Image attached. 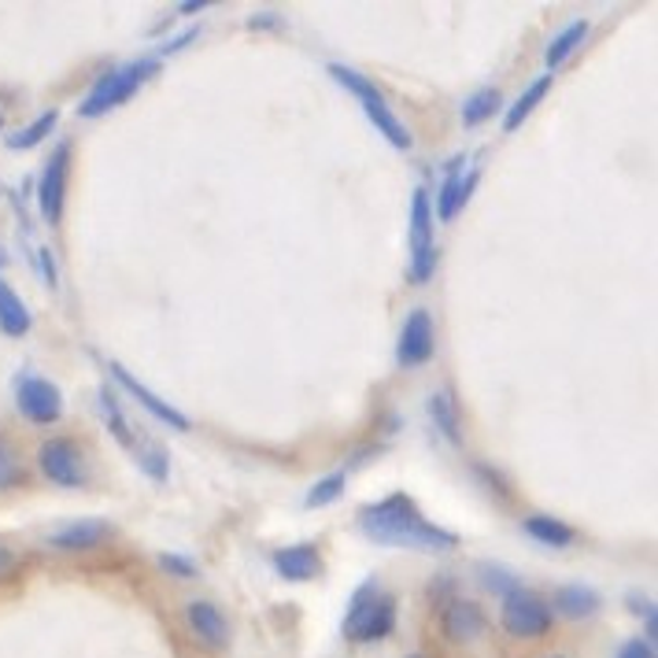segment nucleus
<instances>
[{
    "label": "nucleus",
    "instance_id": "nucleus-1",
    "mask_svg": "<svg viewBox=\"0 0 658 658\" xmlns=\"http://www.w3.org/2000/svg\"><path fill=\"white\" fill-rule=\"evenodd\" d=\"M360 529L374 544L385 548H415V551H451L459 548V537L451 529L426 522L418 503L407 492H392L381 503H370L360 511Z\"/></svg>",
    "mask_w": 658,
    "mask_h": 658
},
{
    "label": "nucleus",
    "instance_id": "nucleus-2",
    "mask_svg": "<svg viewBox=\"0 0 658 658\" xmlns=\"http://www.w3.org/2000/svg\"><path fill=\"white\" fill-rule=\"evenodd\" d=\"M397 629V596L385 592L378 581H366L352 592L341 633L352 644H378L385 636H392Z\"/></svg>",
    "mask_w": 658,
    "mask_h": 658
},
{
    "label": "nucleus",
    "instance_id": "nucleus-3",
    "mask_svg": "<svg viewBox=\"0 0 658 658\" xmlns=\"http://www.w3.org/2000/svg\"><path fill=\"white\" fill-rule=\"evenodd\" d=\"M156 71H159L156 56H145V60H134V63H122V68L105 71L97 82H93V89L86 93V97H82L78 115L82 119H100V115H108V111L122 108Z\"/></svg>",
    "mask_w": 658,
    "mask_h": 658
},
{
    "label": "nucleus",
    "instance_id": "nucleus-4",
    "mask_svg": "<svg viewBox=\"0 0 658 658\" xmlns=\"http://www.w3.org/2000/svg\"><path fill=\"white\" fill-rule=\"evenodd\" d=\"M329 78L341 82V86L352 93L355 100H360L363 111H366V119H370L374 126H378V134L389 141L392 148L407 153V148L415 145V141H411V134H407V126H403L400 115L389 108V100H385V93L374 86L370 78H363V74L355 71V68H348V63H329Z\"/></svg>",
    "mask_w": 658,
    "mask_h": 658
},
{
    "label": "nucleus",
    "instance_id": "nucleus-5",
    "mask_svg": "<svg viewBox=\"0 0 658 658\" xmlns=\"http://www.w3.org/2000/svg\"><path fill=\"white\" fill-rule=\"evenodd\" d=\"M407 252H411V281L426 285L437 275V237H434V204L426 190L411 196V222H407Z\"/></svg>",
    "mask_w": 658,
    "mask_h": 658
},
{
    "label": "nucleus",
    "instance_id": "nucleus-6",
    "mask_svg": "<svg viewBox=\"0 0 658 658\" xmlns=\"http://www.w3.org/2000/svg\"><path fill=\"white\" fill-rule=\"evenodd\" d=\"M500 625L507 636H514V641H540V636L551 633L555 614H551L548 599H540L537 592L514 588L511 596H503Z\"/></svg>",
    "mask_w": 658,
    "mask_h": 658
},
{
    "label": "nucleus",
    "instance_id": "nucleus-7",
    "mask_svg": "<svg viewBox=\"0 0 658 658\" xmlns=\"http://www.w3.org/2000/svg\"><path fill=\"white\" fill-rule=\"evenodd\" d=\"M37 466H41V474L60 488H82L89 482L86 451L74 444L71 437L45 440L41 451H37Z\"/></svg>",
    "mask_w": 658,
    "mask_h": 658
},
{
    "label": "nucleus",
    "instance_id": "nucleus-8",
    "mask_svg": "<svg viewBox=\"0 0 658 658\" xmlns=\"http://www.w3.org/2000/svg\"><path fill=\"white\" fill-rule=\"evenodd\" d=\"M15 407L19 415L34 422V426H52V422L63 418V392L56 389L52 381L26 374V378H19L15 385Z\"/></svg>",
    "mask_w": 658,
    "mask_h": 658
},
{
    "label": "nucleus",
    "instance_id": "nucleus-9",
    "mask_svg": "<svg viewBox=\"0 0 658 658\" xmlns=\"http://www.w3.org/2000/svg\"><path fill=\"white\" fill-rule=\"evenodd\" d=\"M68 174H71V145L60 141L56 153L49 156L41 171V182H37V208H41V219L56 226L63 219V200H68Z\"/></svg>",
    "mask_w": 658,
    "mask_h": 658
},
{
    "label": "nucleus",
    "instance_id": "nucleus-10",
    "mask_svg": "<svg viewBox=\"0 0 658 658\" xmlns=\"http://www.w3.org/2000/svg\"><path fill=\"white\" fill-rule=\"evenodd\" d=\"M437 352V329L434 318H429L426 307H415L407 315V322L400 329V344H397V363L403 370H415V366H426Z\"/></svg>",
    "mask_w": 658,
    "mask_h": 658
},
{
    "label": "nucleus",
    "instance_id": "nucleus-11",
    "mask_svg": "<svg viewBox=\"0 0 658 658\" xmlns=\"http://www.w3.org/2000/svg\"><path fill=\"white\" fill-rule=\"evenodd\" d=\"M477 182H482V171H477V167H466L463 156L451 159L444 182H440V190H437V219L455 222L459 211H463L470 204V196H474Z\"/></svg>",
    "mask_w": 658,
    "mask_h": 658
},
{
    "label": "nucleus",
    "instance_id": "nucleus-12",
    "mask_svg": "<svg viewBox=\"0 0 658 658\" xmlns=\"http://www.w3.org/2000/svg\"><path fill=\"white\" fill-rule=\"evenodd\" d=\"M108 370H111V378H115V381L122 385V389H126L130 397H134V400L141 403V407H145L156 422H163V426H171L174 434H190V429H193V422L185 418L171 400H159L156 392L148 389V385H141V381H137L134 374H130L122 363H108Z\"/></svg>",
    "mask_w": 658,
    "mask_h": 658
},
{
    "label": "nucleus",
    "instance_id": "nucleus-13",
    "mask_svg": "<svg viewBox=\"0 0 658 658\" xmlns=\"http://www.w3.org/2000/svg\"><path fill=\"white\" fill-rule=\"evenodd\" d=\"M185 625L196 636V644L208 647V651H226L230 647V622H226V614L211 599H193L185 607Z\"/></svg>",
    "mask_w": 658,
    "mask_h": 658
},
{
    "label": "nucleus",
    "instance_id": "nucleus-14",
    "mask_svg": "<svg viewBox=\"0 0 658 658\" xmlns=\"http://www.w3.org/2000/svg\"><path fill=\"white\" fill-rule=\"evenodd\" d=\"M485 625H488V618L474 599L451 596L444 610H440V629H444V636L451 644H474L477 636L485 633Z\"/></svg>",
    "mask_w": 658,
    "mask_h": 658
},
{
    "label": "nucleus",
    "instance_id": "nucleus-15",
    "mask_svg": "<svg viewBox=\"0 0 658 658\" xmlns=\"http://www.w3.org/2000/svg\"><path fill=\"white\" fill-rule=\"evenodd\" d=\"M270 566L281 581H293V585H307L322 573V555L315 544H289L270 555Z\"/></svg>",
    "mask_w": 658,
    "mask_h": 658
},
{
    "label": "nucleus",
    "instance_id": "nucleus-16",
    "mask_svg": "<svg viewBox=\"0 0 658 658\" xmlns=\"http://www.w3.org/2000/svg\"><path fill=\"white\" fill-rule=\"evenodd\" d=\"M111 537V525L105 519H78L63 529L49 533V548L56 551H93Z\"/></svg>",
    "mask_w": 658,
    "mask_h": 658
},
{
    "label": "nucleus",
    "instance_id": "nucleus-17",
    "mask_svg": "<svg viewBox=\"0 0 658 658\" xmlns=\"http://www.w3.org/2000/svg\"><path fill=\"white\" fill-rule=\"evenodd\" d=\"M551 614L559 618H570V622H585V618H596L604 599H599L596 588L588 585H562L555 588V599H551Z\"/></svg>",
    "mask_w": 658,
    "mask_h": 658
},
{
    "label": "nucleus",
    "instance_id": "nucleus-18",
    "mask_svg": "<svg viewBox=\"0 0 658 658\" xmlns=\"http://www.w3.org/2000/svg\"><path fill=\"white\" fill-rule=\"evenodd\" d=\"M429 418H434L437 434L448 440V444H463V415H459V403L448 389H440L429 397Z\"/></svg>",
    "mask_w": 658,
    "mask_h": 658
},
{
    "label": "nucleus",
    "instance_id": "nucleus-19",
    "mask_svg": "<svg viewBox=\"0 0 658 658\" xmlns=\"http://www.w3.org/2000/svg\"><path fill=\"white\" fill-rule=\"evenodd\" d=\"M525 537H533L544 548H570L573 540H577V529L566 525L562 519H551V514H529V519L522 522Z\"/></svg>",
    "mask_w": 658,
    "mask_h": 658
},
{
    "label": "nucleus",
    "instance_id": "nucleus-20",
    "mask_svg": "<svg viewBox=\"0 0 658 658\" xmlns=\"http://www.w3.org/2000/svg\"><path fill=\"white\" fill-rule=\"evenodd\" d=\"M31 326H34V318H31V312H26L23 296H19L15 289L0 278V333L23 337V333H31Z\"/></svg>",
    "mask_w": 658,
    "mask_h": 658
},
{
    "label": "nucleus",
    "instance_id": "nucleus-21",
    "mask_svg": "<svg viewBox=\"0 0 658 658\" xmlns=\"http://www.w3.org/2000/svg\"><path fill=\"white\" fill-rule=\"evenodd\" d=\"M551 82H555V74H540L537 82H529V86H525V93H522L519 100H514L511 108H507V115H503V130H507V134H514V130H519L522 122L529 119L533 111H537V105H540V100L548 97Z\"/></svg>",
    "mask_w": 658,
    "mask_h": 658
},
{
    "label": "nucleus",
    "instance_id": "nucleus-22",
    "mask_svg": "<svg viewBox=\"0 0 658 658\" xmlns=\"http://www.w3.org/2000/svg\"><path fill=\"white\" fill-rule=\"evenodd\" d=\"M97 403H100V415H105L108 429H111V437H115L122 448H130V451H134L141 437L134 434V426H130V418L122 415V407H119V397H115V392L108 389V385H105V389L97 392Z\"/></svg>",
    "mask_w": 658,
    "mask_h": 658
},
{
    "label": "nucleus",
    "instance_id": "nucleus-23",
    "mask_svg": "<svg viewBox=\"0 0 658 658\" xmlns=\"http://www.w3.org/2000/svg\"><path fill=\"white\" fill-rule=\"evenodd\" d=\"M585 37H588V23H585V19H573L566 31H562V34L548 45V52H544V63H548V71H559L562 63H566L570 56L577 52L581 45H585Z\"/></svg>",
    "mask_w": 658,
    "mask_h": 658
},
{
    "label": "nucleus",
    "instance_id": "nucleus-24",
    "mask_svg": "<svg viewBox=\"0 0 658 658\" xmlns=\"http://www.w3.org/2000/svg\"><path fill=\"white\" fill-rule=\"evenodd\" d=\"M56 122H60V111H41V115H37L31 126H23V130H15V134H8L4 145L12 148V153H26V148H37L56 130Z\"/></svg>",
    "mask_w": 658,
    "mask_h": 658
},
{
    "label": "nucleus",
    "instance_id": "nucleus-25",
    "mask_svg": "<svg viewBox=\"0 0 658 658\" xmlns=\"http://www.w3.org/2000/svg\"><path fill=\"white\" fill-rule=\"evenodd\" d=\"M500 105H503V97H500V89H477V93H470L466 97V105H463V126H485L488 119L500 111Z\"/></svg>",
    "mask_w": 658,
    "mask_h": 658
},
{
    "label": "nucleus",
    "instance_id": "nucleus-26",
    "mask_svg": "<svg viewBox=\"0 0 658 658\" xmlns=\"http://www.w3.org/2000/svg\"><path fill=\"white\" fill-rule=\"evenodd\" d=\"M134 455H137V466L145 470L153 482H167V474H171V459H167L163 444H156V440H137Z\"/></svg>",
    "mask_w": 658,
    "mask_h": 658
},
{
    "label": "nucleus",
    "instance_id": "nucleus-27",
    "mask_svg": "<svg viewBox=\"0 0 658 658\" xmlns=\"http://www.w3.org/2000/svg\"><path fill=\"white\" fill-rule=\"evenodd\" d=\"M344 485H348V474L344 470H337V474H326L322 482H315L312 485V492H307V507L312 511H318V507H329V503H337L344 496Z\"/></svg>",
    "mask_w": 658,
    "mask_h": 658
},
{
    "label": "nucleus",
    "instance_id": "nucleus-28",
    "mask_svg": "<svg viewBox=\"0 0 658 658\" xmlns=\"http://www.w3.org/2000/svg\"><path fill=\"white\" fill-rule=\"evenodd\" d=\"M477 573H482V585L488 588V592H496V596H511L514 588H522L519 585V577H514L511 570L507 566H492V562H482V566H477Z\"/></svg>",
    "mask_w": 658,
    "mask_h": 658
},
{
    "label": "nucleus",
    "instance_id": "nucleus-29",
    "mask_svg": "<svg viewBox=\"0 0 658 658\" xmlns=\"http://www.w3.org/2000/svg\"><path fill=\"white\" fill-rule=\"evenodd\" d=\"M26 482V470L19 463V451L0 437V488H15Z\"/></svg>",
    "mask_w": 658,
    "mask_h": 658
},
{
    "label": "nucleus",
    "instance_id": "nucleus-30",
    "mask_svg": "<svg viewBox=\"0 0 658 658\" xmlns=\"http://www.w3.org/2000/svg\"><path fill=\"white\" fill-rule=\"evenodd\" d=\"M156 562H159V570L171 573V577H178V581H193L196 577V562L185 559V555H159Z\"/></svg>",
    "mask_w": 658,
    "mask_h": 658
},
{
    "label": "nucleus",
    "instance_id": "nucleus-31",
    "mask_svg": "<svg viewBox=\"0 0 658 658\" xmlns=\"http://www.w3.org/2000/svg\"><path fill=\"white\" fill-rule=\"evenodd\" d=\"M614 658H658V655H655V644H651V641L636 636V641H625L622 647H618Z\"/></svg>",
    "mask_w": 658,
    "mask_h": 658
},
{
    "label": "nucleus",
    "instance_id": "nucleus-32",
    "mask_svg": "<svg viewBox=\"0 0 658 658\" xmlns=\"http://www.w3.org/2000/svg\"><path fill=\"white\" fill-rule=\"evenodd\" d=\"M196 37H200V26H190V31H185V34H178V37H167V41L159 45V56H174V52H182L185 45H190V41H196Z\"/></svg>",
    "mask_w": 658,
    "mask_h": 658
},
{
    "label": "nucleus",
    "instance_id": "nucleus-33",
    "mask_svg": "<svg viewBox=\"0 0 658 658\" xmlns=\"http://www.w3.org/2000/svg\"><path fill=\"white\" fill-rule=\"evenodd\" d=\"M278 23H281L278 12H256V15L248 19V26H252V31H259V26H278Z\"/></svg>",
    "mask_w": 658,
    "mask_h": 658
},
{
    "label": "nucleus",
    "instance_id": "nucleus-34",
    "mask_svg": "<svg viewBox=\"0 0 658 658\" xmlns=\"http://www.w3.org/2000/svg\"><path fill=\"white\" fill-rule=\"evenodd\" d=\"M12 570H15V555H12V548H4V544H0V581H4Z\"/></svg>",
    "mask_w": 658,
    "mask_h": 658
},
{
    "label": "nucleus",
    "instance_id": "nucleus-35",
    "mask_svg": "<svg viewBox=\"0 0 658 658\" xmlns=\"http://www.w3.org/2000/svg\"><path fill=\"white\" fill-rule=\"evenodd\" d=\"M37 259H41L45 281H49V285H56V267H52V259H49V248H37Z\"/></svg>",
    "mask_w": 658,
    "mask_h": 658
},
{
    "label": "nucleus",
    "instance_id": "nucleus-36",
    "mask_svg": "<svg viewBox=\"0 0 658 658\" xmlns=\"http://www.w3.org/2000/svg\"><path fill=\"white\" fill-rule=\"evenodd\" d=\"M208 0H185V4H178V15H196V12H208Z\"/></svg>",
    "mask_w": 658,
    "mask_h": 658
},
{
    "label": "nucleus",
    "instance_id": "nucleus-37",
    "mask_svg": "<svg viewBox=\"0 0 658 658\" xmlns=\"http://www.w3.org/2000/svg\"><path fill=\"white\" fill-rule=\"evenodd\" d=\"M0 267H4V252H0Z\"/></svg>",
    "mask_w": 658,
    "mask_h": 658
},
{
    "label": "nucleus",
    "instance_id": "nucleus-38",
    "mask_svg": "<svg viewBox=\"0 0 658 658\" xmlns=\"http://www.w3.org/2000/svg\"><path fill=\"white\" fill-rule=\"evenodd\" d=\"M0 130H4V115H0Z\"/></svg>",
    "mask_w": 658,
    "mask_h": 658
},
{
    "label": "nucleus",
    "instance_id": "nucleus-39",
    "mask_svg": "<svg viewBox=\"0 0 658 658\" xmlns=\"http://www.w3.org/2000/svg\"><path fill=\"white\" fill-rule=\"evenodd\" d=\"M407 658H426V655H407Z\"/></svg>",
    "mask_w": 658,
    "mask_h": 658
},
{
    "label": "nucleus",
    "instance_id": "nucleus-40",
    "mask_svg": "<svg viewBox=\"0 0 658 658\" xmlns=\"http://www.w3.org/2000/svg\"><path fill=\"white\" fill-rule=\"evenodd\" d=\"M548 658H562V655H548Z\"/></svg>",
    "mask_w": 658,
    "mask_h": 658
}]
</instances>
